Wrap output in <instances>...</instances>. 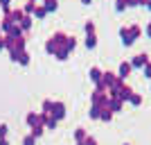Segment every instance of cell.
Returning a JSON list of instances; mask_svg holds the SVG:
<instances>
[{
  "instance_id": "cell-22",
  "label": "cell",
  "mask_w": 151,
  "mask_h": 145,
  "mask_svg": "<svg viewBox=\"0 0 151 145\" xmlns=\"http://www.w3.org/2000/svg\"><path fill=\"white\" fill-rule=\"evenodd\" d=\"M88 134H86V129H81V127H77L75 129V143H83V138H86Z\"/></svg>"
},
{
  "instance_id": "cell-35",
  "label": "cell",
  "mask_w": 151,
  "mask_h": 145,
  "mask_svg": "<svg viewBox=\"0 0 151 145\" xmlns=\"http://www.w3.org/2000/svg\"><path fill=\"white\" fill-rule=\"evenodd\" d=\"M83 145H97V138H95V136H86V138H83Z\"/></svg>"
},
{
  "instance_id": "cell-16",
  "label": "cell",
  "mask_w": 151,
  "mask_h": 145,
  "mask_svg": "<svg viewBox=\"0 0 151 145\" xmlns=\"http://www.w3.org/2000/svg\"><path fill=\"white\" fill-rule=\"evenodd\" d=\"M27 125H36V122H41V114H38V111H29V114H27Z\"/></svg>"
},
{
  "instance_id": "cell-47",
  "label": "cell",
  "mask_w": 151,
  "mask_h": 145,
  "mask_svg": "<svg viewBox=\"0 0 151 145\" xmlns=\"http://www.w3.org/2000/svg\"><path fill=\"white\" fill-rule=\"evenodd\" d=\"M124 145H129V143H124Z\"/></svg>"
},
{
  "instance_id": "cell-10",
  "label": "cell",
  "mask_w": 151,
  "mask_h": 145,
  "mask_svg": "<svg viewBox=\"0 0 151 145\" xmlns=\"http://www.w3.org/2000/svg\"><path fill=\"white\" fill-rule=\"evenodd\" d=\"M101 73H104V70H101V68H97V66H93V68L88 70V77H90V79H93L95 84H99V82H101Z\"/></svg>"
},
{
  "instance_id": "cell-27",
  "label": "cell",
  "mask_w": 151,
  "mask_h": 145,
  "mask_svg": "<svg viewBox=\"0 0 151 145\" xmlns=\"http://www.w3.org/2000/svg\"><path fill=\"white\" fill-rule=\"evenodd\" d=\"M34 7H36V2H32V0H27L25 7H23V12H25V16H32L34 14Z\"/></svg>"
},
{
  "instance_id": "cell-24",
  "label": "cell",
  "mask_w": 151,
  "mask_h": 145,
  "mask_svg": "<svg viewBox=\"0 0 151 145\" xmlns=\"http://www.w3.org/2000/svg\"><path fill=\"white\" fill-rule=\"evenodd\" d=\"M52 104H54V100H43L41 102V114H52Z\"/></svg>"
},
{
  "instance_id": "cell-14",
  "label": "cell",
  "mask_w": 151,
  "mask_h": 145,
  "mask_svg": "<svg viewBox=\"0 0 151 145\" xmlns=\"http://www.w3.org/2000/svg\"><path fill=\"white\" fill-rule=\"evenodd\" d=\"M59 50V45H57V41H54V39H47V41H45V52H47V55H54V52Z\"/></svg>"
},
{
  "instance_id": "cell-37",
  "label": "cell",
  "mask_w": 151,
  "mask_h": 145,
  "mask_svg": "<svg viewBox=\"0 0 151 145\" xmlns=\"http://www.w3.org/2000/svg\"><path fill=\"white\" fill-rule=\"evenodd\" d=\"M7 132H9V127H7V125H0V138H5Z\"/></svg>"
},
{
  "instance_id": "cell-11",
  "label": "cell",
  "mask_w": 151,
  "mask_h": 145,
  "mask_svg": "<svg viewBox=\"0 0 151 145\" xmlns=\"http://www.w3.org/2000/svg\"><path fill=\"white\" fill-rule=\"evenodd\" d=\"M43 132H45V125H43V122H36V125H32V136H34V138H41V136H43Z\"/></svg>"
},
{
  "instance_id": "cell-40",
  "label": "cell",
  "mask_w": 151,
  "mask_h": 145,
  "mask_svg": "<svg viewBox=\"0 0 151 145\" xmlns=\"http://www.w3.org/2000/svg\"><path fill=\"white\" fill-rule=\"evenodd\" d=\"M0 145H9V141H7V136H5V138H0Z\"/></svg>"
},
{
  "instance_id": "cell-18",
  "label": "cell",
  "mask_w": 151,
  "mask_h": 145,
  "mask_svg": "<svg viewBox=\"0 0 151 145\" xmlns=\"http://www.w3.org/2000/svg\"><path fill=\"white\" fill-rule=\"evenodd\" d=\"M63 48H65L68 52H72V50L77 48V36H70V34H68V39H65V43H63Z\"/></svg>"
},
{
  "instance_id": "cell-1",
  "label": "cell",
  "mask_w": 151,
  "mask_h": 145,
  "mask_svg": "<svg viewBox=\"0 0 151 145\" xmlns=\"http://www.w3.org/2000/svg\"><path fill=\"white\" fill-rule=\"evenodd\" d=\"M120 82H122V79L115 75V73H111V70H104V73H101V82H99V84H95V86H101L104 91H111V88H115Z\"/></svg>"
},
{
  "instance_id": "cell-23",
  "label": "cell",
  "mask_w": 151,
  "mask_h": 145,
  "mask_svg": "<svg viewBox=\"0 0 151 145\" xmlns=\"http://www.w3.org/2000/svg\"><path fill=\"white\" fill-rule=\"evenodd\" d=\"M12 25H14V23H12V20H9V18L5 16V18H2V23H0V32H2V34H9Z\"/></svg>"
},
{
  "instance_id": "cell-46",
  "label": "cell",
  "mask_w": 151,
  "mask_h": 145,
  "mask_svg": "<svg viewBox=\"0 0 151 145\" xmlns=\"http://www.w3.org/2000/svg\"><path fill=\"white\" fill-rule=\"evenodd\" d=\"M0 36H2V32H0Z\"/></svg>"
},
{
  "instance_id": "cell-39",
  "label": "cell",
  "mask_w": 151,
  "mask_h": 145,
  "mask_svg": "<svg viewBox=\"0 0 151 145\" xmlns=\"http://www.w3.org/2000/svg\"><path fill=\"white\" fill-rule=\"evenodd\" d=\"M2 50H7V41H5V36H0V52Z\"/></svg>"
},
{
  "instance_id": "cell-31",
  "label": "cell",
  "mask_w": 151,
  "mask_h": 145,
  "mask_svg": "<svg viewBox=\"0 0 151 145\" xmlns=\"http://www.w3.org/2000/svg\"><path fill=\"white\" fill-rule=\"evenodd\" d=\"M83 32H86V34H97V27H95L93 20H88V23L83 25Z\"/></svg>"
},
{
  "instance_id": "cell-45",
  "label": "cell",
  "mask_w": 151,
  "mask_h": 145,
  "mask_svg": "<svg viewBox=\"0 0 151 145\" xmlns=\"http://www.w3.org/2000/svg\"><path fill=\"white\" fill-rule=\"evenodd\" d=\"M75 145H83V143H75Z\"/></svg>"
},
{
  "instance_id": "cell-19",
  "label": "cell",
  "mask_w": 151,
  "mask_h": 145,
  "mask_svg": "<svg viewBox=\"0 0 151 145\" xmlns=\"http://www.w3.org/2000/svg\"><path fill=\"white\" fill-rule=\"evenodd\" d=\"M52 39H54V41H57V45L61 48V45L65 43V39H68V34H65V32H54V34H52Z\"/></svg>"
},
{
  "instance_id": "cell-29",
  "label": "cell",
  "mask_w": 151,
  "mask_h": 145,
  "mask_svg": "<svg viewBox=\"0 0 151 145\" xmlns=\"http://www.w3.org/2000/svg\"><path fill=\"white\" fill-rule=\"evenodd\" d=\"M29 61H32V57L27 55V50H23V52H20V59H18V63H20V66H29Z\"/></svg>"
},
{
  "instance_id": "cell-32",
  "label": "cell",
  "mask_w": 151,
  "mask_h": 145,
  "mask_svg": "<svg viewBox=\"0 0 151 145\" xmlns=\"http://www.w3.org/2000/svg\"><path fill=\"white\" fill-rule=\"evenodd\" d=\"M20 52H23V50H9V59H12L14 63H18V59H20Z\"/></svg>"
},
{
  "instance_id": "cell-13",
  "label": "cell",
  "mask_w": 151,
  "mask_h": 145,
  "mask_svg": "<svg viewBox=\"0 0 151 145\" xmlns=\"http://www.w3.org/2000/svg\"><path fill=\"white\" fill-rule=\"evenodd\" d=\"M32 23H34V16H23V20H20V30L27 34V32L32 30Z\"/></svg>"
},
{
  "instance_id": "cell-28",
  "label": "cell",
  "mask_w": 151,
  "mask_h": 145,
  "mask_svg": "<svg viewBox=\"0 0 151 145\" xmlns=\"http://www.w3.org/2000/svg\"><path fill=\"white\" fill-rule=\"evenodd\" d=\"M129 30H131V36L138 41V36H142V27L140 25H129Z\"/></svg>"
},
{
  "instance_id": "cell-34",
  "label": "cell",
  "mask_w": 151,
  "mask_h": 145,
  "mask_svg": "<svg viewBox=\"0 0 151 145\" xmlns=\"http://www.w3.org/2000/svg\"><path fill=\"white\" fill-rule=\"evenodd\" d=\"M23 145H36V138H34V136H25V138H23Z\"/></svg>"
},
{
  "instance_id": "cell-20",
  "label": "cell",
  "mask_w": 151,
  "mask_h": 145,
  "mask_svg": "<svg viewBox=\"0 0 151 145\" xmlns=\"http://www.w3.org/2000/svg\"><path fill=\"white\" fill-rule=\"evenodd\" d=\"M129 104H131V107H140V104H142V95L133 91V93H131V98H129Z\"/></svg>"
},
{
  "instance_id": "cell-36",
  "label": "cell",
  "mask_w": 151,
  "mask_h": 145,
  "mask_svg": "<svg viewBox=\"0 0 151 145\" xmlns=\"http://www.w3.org/2000/svg\"><path fill=\"white\" fill-rule=\"evenodd\" d=\"M142 73H145V77H147V79H151V61H149V63H145Z\"/></svg>"
},
{
  "instance_id": "cell-8",
  "label": "cell",
  "mask_w": 151,
  "mask_h": 145,
  "mask_svg": "<svg viewBox=\"0 0 151 145\" xmlns=\"http://www.w3.org/2000/svg\"><path fill=\"white\" fill-rule=\"evenodd\" d=\"M7 18L12 20V23H20V20H23V16H25V12H23V9H9V14H5Z\"/></svg>"
},
{
  "instance_id": "cell-9",
  "label": "cell",
  "mask_w": 151,
  "mask_h": 145,
  "mask_svg": "<svg viewBox=\"0 0 151 145\" xmlns=\"http://www.w3.org/2000/svg\"><path fill=\"white\" fill-rule=\"evenodd\" d=\"M108 109H111L113 114H120V111H124V102H122L120 98H111V102H108Z\"/></svg>"
},
{
  "instance_id": "cell-4",
  "label": "cell",
  "mask_w": 151,
  "mask_h": 145,
  "mask_svg": "<svg viewBox=\"0 0 151 145\" xmlns=\"http://www.w3.org/2000/svg\"><path fill=\"white\" fill-rule=\"evenodd\" d=\"M120 39H122V45H126V48H131L133 43H135V39L131 36V30L129 27H120Z\"/></svg>"
},
{
  "instance_id": "cell-42",
  "label": "cell",
  "mask_w": 151,
  "mask_h": 145,
  "mask_svg": "<svg viewBox=\"0 0 151 145\" xmlns=\"http://www.w3.org/2000/svg\"><path fill=\"white\" fill-rule=\"evenodd\" d=\"M145 7H147V9L151 12V0H147V2H145Z\"/></svg>"
},
{
  "instance_id": "cell-41",
  "label": "cell",
  "mask_w": 151,
  "mask_h": 145,
  "mask_svg": "<svg viewBox=\"0 0 151 145\" xmlns=\"http://www.w3.org/2000/svg\"><path fill=\"white\" fill-rule=\"evenodd\" d=\"M147 36L151 39V23H149V25H147Z\"/></svg>"
},
{
  "instance_id": "cell-6",
  "label": "cell",
  "mask_w": 151,
  "mask_h": 145,
  "mask_svg": "<svg viewBox=\"0 0 151 145\" xmlns=\"http://www.w3.org/2000/svg\"><path fill=\"white\" fill-rule=\"evenodd\" d=\"M65 114H68V109H65L63 102H54V104H52V116H54L57 120H63Z\"/></svg>"
},
{
  "instance_id": "cell-30",
  "label": "cell",
  "mask_w": 151,
  "mask_h": 145,
  "mask_svg": "<svg viewBox=\"0 0 151 145\" xmlns=\"http://www.w3.org/2000/svg\"><path fill=\"white\" fill-rule=\"evenodd\" d=\"M129 7H126V0H115V12L117 14H122V12H126Z\"/></svg>"
},
{
  "instance_id": "cell-21",
  "label": "cell",
  "mask_w": 151,
  "mask_h": 145,
  "mask_svg": "<svg viewBox=\"0 0 151 145\" xmlns=\"http://www.w3.org/2000/svg\"><path fill=\"white\" fill-rule=\"evenodd\" d=\"M99 114H101V107L99 104H90V111H88V116L93 120H99Z\"/></svg>"
},
{
  "instance_id": "cell-25",
  "label": "cell",
  "mask_w": 151,
  "mask_h": 145,
  "mask_svg": "<svg viewBox=\"0 0 151 145\" xmlns=\"http://www.w3.org/2000/svg\"><path fill=\"white\" fill-rule=\"evenodd\" d=\"M95 45H97V34H86V48L93 50Z\"/></svg>"
},
{
  "instance_id": "cell-26",
  "label": "cell",
  "mask_w": 151,
  "mask_h": 145,
  "mask_svg": "<svg viewBox=\"0 0 151 145\" xmlns=\"http://www.w3.org/2000/svg\"><path fill=\"white\" fill-rule=\"evenodd\" d=\"M54 57H57L59 61H65V59L70 57V52H68V50H65V48H63V45H61V48H59V50L54 52Z\"/></svg>"
},
{
  "instance_id": "cell-7",
  "label": "cell",
  "mask_w": 151,
  "mask_h": 145,
  "mask_svg": "<svg viewBox=\"0 0 151 145\" xmlns=\"http://www.w3.org/2000/svg\"><path fill=\"white\" fill-rule=\"evenodd\" d=\"M38 114H41V111H38ZM41 122L45 125V129H57V122H59V120L54 118L52 114H41Z\"/></svg>"
},
{
  "instance_id": "cell-2",
  "label": "cell",
  "mask_w": 151,
  "mask_h": 145,
  "mask_svg": "<svg viewBox=\"0 0 151 145\" xmlns=\"http://www.w3.org/2000/svg\"><path fill=\"white\" fill-rule=\"evenodd\" d=\"M108 102H111V98H108V93L104 91L101 86H97L93 91V95H90V104H99V107H108Z\"/></svg>"
},
{
  "instance_id": "cell-5",
  "label": "cell",
  "mask_w": 151,
  "mask_h": 145,
  "mask_svg": "<svg viewBox=\"0 0 151 145\" xmlns=\"http://www.w3.org/2000/svg\"><path fill=\"white\" fill-rule=\"evenodd\" d=\"M145 63H149V55H147V52H140V55H135V57L131 59V66L133 68H145Z\"/></svg>"
},
{
  "instance_id": "cell-15",
  "label": "cell",
  "mask_w": 151,
  "mask_h": 145,
  "mask_svg": "<svg viewBox=\"0 0 151 145\" xmlns=\"http://www.w3.org/2000/svg\"><path fill=\"white\" fill-rule=\"evenodd\" d=\"M43 7H45V12H47V14H54L59 9V0H45Z\"/></svg>"
},
{
  "instance_id": "cell-44",
  "label": "cell",
  "mask_w": 151,
  "mask_h": 145,
  "mask_svg": "<svg viewBox=\"0 0 151 145\" xmlns=\"http://www.w3.org/2000/svg\"><path fill=\"white\" fill-rule=\"evenodd\" d=\"M32 2H36V5H38V0H32Z\"/></svg>"
},
{
  "instance_id": "cell-12",
  "label": "cell",
  "mask_w": 151,
  "mask_h": 145,
  "mask_svg": "<svg viewBox=\"0 0 151 145\" xmlns=\"http://www.w3.org/2000/svg\"><path fill=\"white\" fill-rule=\"evenodd\" d=\"M113 111H111V109H108V107H101V114H99V120H101V122H111V120H113Z\"/></svg>"
},
{
  "instance_id": "cell-3",
  "label": "cell",
  "mask_w": 151,
  "mask_h": 145,
  "mask_svg": "<svg viewBox=\"0 0 151 145\" xmlns=\"http://www.w3.org/2000/svg\"><path fill=\"white\" fill-rule=\"evenodd\" d=\"M131 70H133V66H131V61H122V63H120V68H117V73H115V75L120 77L122 82H126V77L131 75Z\"/></svg>"
},
{
  "instance_id": "cell-43",
  "label": "cell",
  "mask_w": 151,
  "mask_h": 145,
  "mask_svg": "<svg viewBox=\"0 0 151 145\" xmlns=\"http://www.w3.org/2000/svg\"><path fill=\"white\" fill-rule=\"evenodd\" d=\"M81 2H83V5H90V2H93V0H81Z\"/></svg>"
},
{
  "instance_id": "cell-38",
  "label": "cell",
  "mask_w": 151,
  "mask_h": 145,
  "mask_svg": "<svg viewBox=\"0 0 151 145\" xmlns=\"http://www.w3.org/2000/svg\"><path fill=\"white\" fill-rule=\"evenodd\" d=\"M142 0H126V7H138Z\"/></svg>"
},
{
  "instance_id": "cell-17",
  "label": "cell",
  "mask_w": 151,
  "mask_h": 145,
  "mask_svg": "<svg viewBox=\"0 0 151 145\" xmlns=\"http://www.w3.org/2000/svg\"><path fill=\"white\" fill-rule=\"evenodd\" d=\"M32 16H34V18H38V20H43L45 16H47V12H45V7H43V5H36V7H34V14H32Z\"/></svg>"
},
{
  "instance_id": "cell-33",
  "label": "cell",
  "mask_w": 151,
  "mask_h": 145,
  "mask_svg": "<svg viewBox=\"0 0 151 145\" xmlns=\"http://www.w3.org/2000/svg\"><path fill=\"white\" fill-rule=\"evenodd\" d=\"M0 7H2V14H9V9H12V0H0Z\"/></svg>"
}]
</instances>
